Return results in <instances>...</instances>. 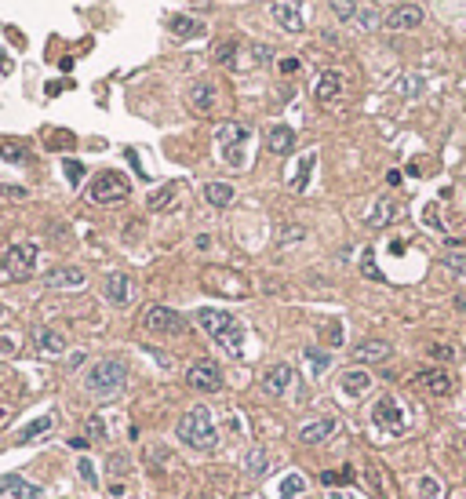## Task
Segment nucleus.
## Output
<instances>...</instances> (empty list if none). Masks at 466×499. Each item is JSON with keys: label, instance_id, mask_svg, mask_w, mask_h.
I'll return each instance as SVG.
<instances>
[{"label": "nucleus", "instance_id": "f257e3e1", "mask_svg": "<svg viewBox=\"0 0 466 499\" xmlns=\"http://www.w3.org/2000/svg\"><path fill=\"white\" fill-rule=\"evenodd\" d=\"M175 438L182 445L197 448V452H215L219 448V426H215V419H211V412L204 409V404H197V409H190L179 419Z\"/></svg>", "mask_w": 466, "mask_h": 499}, {"label": "nucleus", "instance_id": "f03ea898", "mask_svg": "<svg viewBox=\"0 0 466 499\" xmlns=\"http://www.w3.org/2000/svg\"><path fill=\"white\" fill-rule=\"evenodd\" d=\"M124 383H128V364H124L120 357H102L88 368V376H84V390L91 397H110L117 394Z\"/></svg>", "mask_w": 466, "mask_h": 499}, {"label": "nucleus", "instance_id": "7ed1b4c3", "mask_svg": "<svg viewBox=\"0 0 466 499\" xmlns=\"http://www.w3.org/2000/svg\"><path fill=\"white\" fill-rule=\"evenodd\" d=\"M197 325H201L215 342H219L223 350L240 354L244 328H240V321H233V314H226V310H197Z\"/></svg>", "mask_w": 466, "mask_h": 499}, {"label": "nucleus", "instance_id": "20e7f679", "mask_svg": "<svg viewBox=\"0 0 466 499\" xmlns=\"http://www.w3.org/2000/svg\"><path fill=\"white\" fill-rule=\"evenodd\" d=\"M88 194H91L95 204H117V201H124L132 194V182H128V175H120V172L110 168V172H99L95 179H91Z\"/></svg>", "mask_w": 466, "mask_h": 499}, {"label": "nucleus", "instance_id": "39448f33", "mask_svg": "<svg viewBox=\"0 0 466 499\" xmlns=\"http://www.w3.org/2000/svg\"><path fill=\"white\" fill-rule=\"evenodd\" d=\"M142 328L149 335H182L186 332V321H182L179 310H171V306H146Z\"/></svg>", "mask_w": 466, "mask_h": 499}, {"label": "nucleus", "instance_id": "423d86ee", "mask_svg": "<svg viewBox=\"0 0 466 499\" xmlns=\"http://www.w3.org/2000/svg\"><path fill=\"white\" fill-rule=\"evenodd\" d=\"M371 419H376V426H383L386 434H393V438L408 430V416H405V409L397 404L393 394H383V397L376 401V409H371Z\"/></svg>", "mask_w": 466, "mask_h": 499}, {"label": "nucleus", "instance_id": "0eeeda50", "mask_svg": "<svg viewBox=\"0 0 466 499\" xmlns=\"http://www.w3.org/2000/svg\"><path fill=\"white\" fill-rule=\"evenodd\" d=\"M204 288L215 292V295H237V299H244L248 292H252V285L233 270H208L204 273Z\"/></svg>", "mask_w": 466, "mask_h": 499}, {"label": "nucleus", "instance_id": "6e6552de", "mask_svg": "<svg viewBox=\"0 0 466 499\" xmlns=\"http://www.w3.org/2000/svg\"><path fill=\"white\" fill-rule=\"evenodd\" d=\"M37 244H11L8 248V256H4V270H8V277H15V280H22V277H29L37 270Z\"/></svg>", "mask_w": 466, "mask_h": 499}, {"label": "nucleus", "instance_id": "1a4fd4ad", "mask_svg": "<svg viewBox=\"0 0 466 499\" xmlns=\"http://www.w3.org/2000/svg\"><path fill=\"white\" fill-rule=\"evenodd\" d=\"M186 383H190L194 390H201V394H219L223 390V368L215 361H197V364H190V372H186Z\"/></svg>", "mask_w": 466, "mask_h": 499}, {"label": "nucleus", "instance_id": "9d476101", "mask_svg": "<svg viewBox=\"0 0 466 499\" xmlns=\"http://www.w3.org/2000/svg\"><path fill=\"white\" fill-rule=\"evenodd\" d=\"M270 15L277 19V26L285 33H302L306 29V15H302V0H273Z\"/></svg>", "mask_w": 466, "mask_h": 499}, {"label": "nucleus", "instance_id": "9b49d317", "mask_svg": "<svg viewBox=\"0 0 466 499\" xmlns=\"http://www.w3.org/2000/svg\"><path fill=\"white\" fill-rule=\"evenodd\" d=\"M0 495H11V499H44V488L26 481L22 474H0Z\"/></svg>", "mask_w": 466, "mask_h": 499}, {"label": "nucleus", "instance_id": "f8f14e48", "mask_svg": "<svg viewBox=\"0 0 466 499\" xmlns=\"http://www.w3.org/2000/svg\"><path fill=\"white\" fill-rule=\"evenodd\" d=\"M335 430H339V419H335V416H321V419H314V423H302V426H299V441H302V445H324Z\"/></svg>", "mask_w": 466, "mask_h": 499}, {"label": "nucleus", "instance_id": "ddd939ff", "mask_svg": "<svg viewBox=\"0 0 466 499\" xmlns=\"http://www.w3.org/2000/svg\"><path fill=\"white\" fill-rule=\"evenodd\" d=\"M386 26L393 33H405V29H419L423 26V8L419 4H397L390 15H386Z\"/></svg>", "mask_w": 466, "mask_h": 499}, {"label": "nucleus", "instance_id": "4468645a", "mask_svg": "<svg viewBox=\"0 0 466 499\" xmlns=\"http://www.w3.org/2000/svg\"><path fill=\"white\" fill-rule=\"evenodd\" d=\"M343 73H339V70H324L317 80H314V99L324 106V103H335L339 95H343Z\"/></svg>", "mask_w": 466, "mask_h": 499}, {"label": "nucleus", "instance_id": "2eb2a0df", "mask_svg": "<svg viewBox=\"0 0 466 499\" xmlns=\"http://www.w3.org/2000/svg\"><path fill=\"white\" fill-rule=\"evenodd\" d=\"M84 280H88V273L80 266H55L44 273L48 288H84Z\"/></svg>", "mask_w": 466, "mask_h": 499}, {"label": "nucleus", "instance_id": "dca6fc26", "mask_svg": "<svg viewBox=\"0 0 466 499\" xmlns=\"http://www.w3.org/2000/svg\"><path fill=\"white\" fill-rule=\"evenodd\" d=\"M292 387V364H270L266 372H263V390L270 394V397H281L285 390Z\"/></svg>", "mask_w": 466, "mask_h": 499}, {"label": "nucleus", "instance_id": "f3484780", "mask_svg": "<svg viewBox=\"0 0 466 499\" xmlns=\"http://www.w3.org/2000/svg\"><path fill=\"white\" fill-rule=\"evenodd\" d=\"M190 110L194 113H201V117H208L211 110H215V84L211 80H197V84H190Z\"/></svg>", "mask_w": 466, "mask_h": 499}, {"label": "nucleus", "instance_id": "a211bd4d", "mask_svg": "<svg viewBox=\"0 0 466 499\" xmlns=\"http://www.w3.org/2000/svg\"><path fill=\"white\" fill-rule=\"evenodd\" d=\"M106 299L113 303V306H128L132 303V277L128 273H110L106 277Z\"/></svg>", "mask_w": 466, "mask_h": 499}, {"label": "nucleus", "instance_id": "6ab92c4d", "mask_svg": "<svg viewBox=\"0 0 466 499\" xmlns=\"http://www.w3.org/2000/svg\"><path fill=\"white\" fill-rule=\"evenodd\" d=\"M415 387L438 394V397H448L452 394V376L441 372V368H430V372H419V376H415Z\"/></svg>", "mask_w": 466, "mask_h": 499}, {"label": "nucleus", "instance_id": "aec40b11", "mask_svg": "<svg viewBox=\"0 0 466 499\" xmlns=\"http://www.w3.org/2000/svg\"><path fill=\"white\" fill-rule=\"evenodd\" d=\"M393 347L386 339H364L354 347V361H390Z\"/></svg>", "mask_w": 466, "mask_h": 499}, {"label": "nucleus", "instance_id": "412c9836", "mask_svg": "<svg viewBox=\"0 0 466 499\" xmlns=\"http://www.w3.org/2000/svg\"><path fill=\"white\" fill-rule=\"evenodd\" d=\"M339 387H343V394L350 397V401H357V397H364L368 394V387H371V376L364 368H350V372H343V379H339Z\"/></svg>", "mask_w": 466, "mask_h": 499}, {"label": "nucleus", "instance_id": "4be33fe9", "mask_svg": "<svg viewBox=\"0 0 466 499\" xmlns=\"http://www.w3.org/2000/svg\"><path fill=\"white\" fill-rule=\"evenodd\" d=\"M51 426H55V416H37L33 423H26V426L15 434V445H29V441L44 438V434H51Z\"/></svg>", "mask_w": 466, "mask_h": 499}, {"label": "nucleus", "instance_id": "5701e85b", "mask_svg": "<svg viewBox=\"0 0 466 499\" xmlns=\"http://www.w3.org/2000/svg\"><path fill=\"white\" fill-rule=\"evenodd\" d=\"M292 146H295V132L288 124H273L270 135H266V149L270 153H292Z\"/></svg>", "mask_w": 466, "mask_h": 499}, {"label": "nucleus", "instance_id": "b1692460", "mask_svg": "<svg viewBox=\"0 0 466 499\" xmlns=\"http://www.w3.org/2000/svg\"><path fill=\"white\" fill-rule=\"evenodd\" d=\"M204 201L211 208H230L233 204V186L230 182H204Z\"/></svg>", "mask_w": 466, "mask_h": 499}, {"label": "nucleus", "instance_id": "393cba45", "mask_svg": "<svg viewBox=\"0 0 466 499\" xmlns=\"http://www.w3.org/2000/svg\"><path fill=\"white\" fill-rule=\"evenodd\" d=\"M248 135H252V132H248L244 124H223V128L215 132V139L223 142V149H237V146H244Z\"/></svg>", "mask_w": 466, "mask_h": 499}, {"label": "nucleus", "instance_id": "a878e982", "mask_svg": "<svg viewBox=\"0 0 466 499\" xmlns=\"http://www.w3.org/2000/svg\"><path fill=\"white\" fill-rule=\"evenodd\" d=\"M37 347L44 354H66V335L58 328H37Z\"/></svg>", "mask_w": 466, "mask_h": 499}, {"label": "nucleus", "instance_id": "bb28decb", "mask_svg": "<svg viewBox=\"0 0 466 499\" xmlns=\"http://www.w3.org/2000/svg\"><path fill=\"white\" fill-rule=\"evenodd\" d=\"M266 466H270V456H266L263 445L248 448V456H244V471H248V474H252V478H263V474H266Z\"/></svg>", "mask_w": 466, "mask_h": 499}, {"label": "nucleus", "instance_id": "cd10ccee", "mask_svg": "<svg viewBox=\"0 0 466 499\" xmlns=\"http://www.w3.org/2000/svg\"><path fill=\"white\" fill-rule=\"evenodd\" d=\"M415 492H419V499H445V485H441L438 474H423Z\"/></svg>", "mask_w": 466, "mask_h": 499}, {"label": "nucleus", "instance_id": "c85d7f7f", "mask_svg": "<svg viewBox=\"0 0 466 499\" xmlns=\"http://www.w3.org/2000/svg\"><path fill=\"white\" fill-rule=\"evenodd\" d=\"M368 481H371V488H376V492H383V499H397V492H393V485H390V478H386L383 466L371 463V466H368Z\"/></svg>", "mask_w": 466, "mask_h": 499}, {"label": "nucleus", "instance_id": "c756f323", "mask_svg": "<svg viewBox=\"0 0 466 499\" xmlns=\"http://www.w3.org/2000/svg\"><path fill=\"white\" fill-rule=\"evenodd\" d=\"M237 51H240V44H237L233 37H226V41H219V48H215V62H219V66H230V70H233Z\"/></svg>", "mask_w": 466, "mask_h": 499}, {"label": "nucleus", "instance_id": "7c9ffc66", "mask_svg": "<svg viewBox=\"0 0 466 499\" xmlns=\"http://www.w3.org/2000/svg\"><path fill=\"white\" fill-rule=\"evenodd\" d=\"M171 33H175V37H197V33H201V22L190 19V15H175V19H171Z\"/></svg>", "mask_w": 466, "mask_h": 499}, {"label": "nucleus", "instance_id": "2f4dec72", "mask_svg": "<svg viewBox=\"0 0 466 499\" xmlns=\"http://www.w3.org/2000/svg\"><path fill=\"white\" fill-rule=\"evenodd\" d=\"M175 201V182H168V186H161L157 194H149V201H146V208L149 211H161V208H168Z\"/></svg>", "mask_w": 466, "mask_h": 499}, {"label": "nucleus", "instance_id": "473e14b6", "mask_svg": "<svg viewBox=\"0 0 466 499\" xmlns=\"http://www.w3.org/2000/svg\"><path fill=\"white\" fill-rule=\"evenodd\" d=\"M441 266L452 270L455 277H466V252H459V248H452V252L441 256Z\"/></svg>", "mask_w": 466, "mask_h": 499}, {"label": "nucleus", "instance_id": "72a5a7b5", "mask_svg": "<svg viewBox=\"0 0 466 499\" xmlns=\"http://www.w3.org/2000/svg\"><path fill=\"white\" fill-rule=\"evenodd\" d=\"M314 161H317L314 153H306V157L299 161V175H295V182H292V190H295V194L306 190V179H309V172H314Z\"/></svg>", "mask_w": 466, "mask_h": 499}, {"label": "nucleus", "instance_id": "f704fd0d", "mask_svg": "<svg viewBox=\"0 0 466 499\" xmlns=\"http://www.w3.org/2000/svg\"><path fill=\"white\" fill-rule=\"evenodd\" d=\"M397 215V208H393V201H383V204H376V211H371V219H368V226H386L390 219Z\"/></svg>", "mask_w": 466, "mask_h": 499}, {"label": "nucleus", "instance_id": "c9c22d12", "mask_svg": "<svg viewBox=\"0 0 466 499\" xmlns=\"http://www.w3.org/2000/svg\"><path fill=\"white\" fill-rule=\"evenodd\" d=\"M302 357H306V364H309V372H314V376H317V372H324V368L332 364V357H328L324 350H317V347H309Z\"/></svg>", "mask_w": 466, "mask_h": 499}, {"label": "nucleus", "instance_id": "e433bc0d", "mask_svg": "<svg viewBox=\"0 0 466 499\" xmlns=\"http://www.w3.org/2000/svg\"><path fill=\"white\" fill-rule=\"evenodd\" d=\"M0 157L11 161V164H22L26 161V146L22 142H0Z\"/></svg>", "mask_w": 466, "mask_h": 499}, {"label": "nucleus", "instance_id": "4c0bfd02", "mask_svg": "<svg viewBox=\"0 0 466 499\" xmlns=\"http://www.w3.org/2000/svg\"><path fill=\"white\" fill-rule=\"evenodd\" d=\"M328 4H332V11H335V19H354L357 15V0H328Z\"/></svg>", "mask_w": 466, "mask_h": 499}, {"label": "nucleus", "instance_id": "58836bf2", "mask_svg": "<svg viewBox=\"0 0 466 499\" xmlns=\"http://www.w3.org/2000/svg\"><path fill=\"white\" fill-rule=\"evenodd\" d=\"M321 335H324L328 347H343V325H339V321H328V325L321 328Z\"/></svg>", "mask_w": 466, "mask_h": 499}, {"label": "nucleus", "instance_id": "ea45409f", "mask_svg": "<svg viewBox=\"0 0 466 499\" xmlns=\"http://www.w3.org/2000/svg\"><path fill=\"white\" fill-rule=\"evenodd\" d=\"M306 492V481L299 478V474H292L285 485H281V499H292V495H302Z\"/></svg>", "mask_w": 466, "mask_h": 499}, {"label": "nucleus", "instance_id": "a19ab883", "mask_svg": "<svg viewBox=\"0 0 466 499\" xmlns=\"http://www.w3.org/2000/svg\"><path fill=\"white\" fill-rule=\"evenodd\" d=\"M430 357L441 361V364H448V361H455V347H448V342H433V347H430Z\"/></svg>", "mask_w": 466, "mask_h": 499}, {"label": "nucleus", "instance_id": "79ce46f5", "mask_svg": "<svg viewBox=\"0 0 466 499\" xmlns=\"http://www.w3.org/2000/svg\"><path fill=\"white\" fill-rule=\"evenodd\" d=\"M321 481L324 485H354V471H328V474H321Z\"/></svg>", "mask_w": 466, "mask_h": 499}, {"label": "nucleus", "instance_id": "37998d69", "mask_svg": "<svg viewBox=\"0 0 466 499\" xmlns=\"http://www.w3.org/2000/svg\"><path fill=\"white\" fill-rule=\"evenodd\" d=\"M84 430H88L91 441H102V438H106V423H102L99 416H88V426H84Z\"/></svg>", "mask_w": 466, "mask_h": 499}, {"label": "nucleus", "instance_id": "c03bdc74", "mask_svg": "<svg viewBox=\"0 0 466 499\" xmlns=\"http://www.w3.org/2000/svg\"><path fill=\"white\" fill-rule=\"evenodd\" d=\"M299 66H302V62H299L295 55H288V58H277V70H281L285 77H292V73H299Z\"/></svg>", "mask_w": 466, "mask_h": 499}, {"label": "nucleus", "instance_id": "a18cd8bd", "mask_svg": "<svg viewBox=\"0 0 466 499\" xmlns=\"http://www.w3.org/2000/svg\"><path fill=\"white\" fill-rule=\"evenodd\" d=\"M77 474L88 481V485H99V474H95V466H91L88 459H80V466H77Z\"/></svg>", "mask_w": 466, "mask_h": 499}, {"label": "nucleus", "instance_id": "49530a36", "mask_svg": "<svg viewBox=\"0 0 466 499\" xmlns=\"http://www.w3.org/2000/svg\"><path fill=\"white\" fill-rule=\"evenodd\" d=\"M62 168H66V179H70V182H80V179H84V164H80V161H66Z\"/></svg>", "mask_w": 466, "mask_h": 499}, {"label": "nucleus", "instance_id": "de8ad7c7", "mask_svg": "<svg viewBox=\"0 0 466 499\" xmlns=\"http://www.w3.org/2000/svg\"><path fill=\"white\" fill-rule=\"evenodd\" d=\"M361 270H364V277H371V280H376V277H379V270H376V263H371V252H364V263H361Z\"/></svg>", "mask_w": 466, "mask_h": 499}, {"label": "nucleus", "instance_id": "09e8293b", "mask_svg": "<svg viewBox=\"0 0 466 499\" xmlns=\"http://www.w3.org/2000/svg\"><path fill=\"white\" fill-rule=\"evenodd\" d=\"M255 58H259V62H270V58H273V51L263 44V48H255Z\"/></svg>", "mask_w": 466, "mask_h": 499}, {"label": "nucleus", "instance_id": "8fccbe9b", "mask_svg": "<svg viewBox=\"0 0 466 499\" xmlns=\"http://www.w3.org/2000/svg\"><path fill=\"white\" fill-rule=\"evenodd\" d=\"M70 445H73V448H77V452H84V448H88V438H73V441H70Z\"/></svg>", "mask_w": 466, "mask_h": 499}, {"label": "nucleus", "instance_id": "3c124183", "mask_svg": "<svg viewBox=\"0 0 466 499\" xmlns=\"http://www.w3.org/2000/svg\"><path fill=\"white\" fill-rule=\"evenodd\" d=\"M455 310H459V314H466V295H455Z\"/></svg>", "mask_w": 466, "mask_h": 499}, {"label": "nucleus", "instance_id": "603ef678", "mask_svg": "<svg viewBox=\"0 0 466 499\" xmlns=\"http://www.w3.org/2000/svg\"><path fill=\"white\" fill-rule=\"evenodd\" d=\"M0 350H15V342L11 339H0Z\"/></svg>", "mask_w": 466, "mask_h": 499}, {"label": "nucleus", "instance_id": "864d4df0", "mask_svg": "<svg viewBox=\"0 0 466 499\" xmlns=\"http://www.w3.org/2000/svg\"><path fill=\"white\" fill-rule=\"evenodd\" d=\"M328 499H346V495H343V492H332V495H328Z\"/></svg>", "mask_w": 466, "mask_h": 499}, {"label": "nucleus", "instance_id": "5fc2aeb1", "mask_svg": "<svg viewBox=\"0 0 466 499\" xmlns=\"http://www.w3.org/2000/svg\"><path fill=\"white\" fill-rule=\"evenodd\" d=\"M4 423H8V419H4V409H0V426H4Z\"/></svg>", "mask_w": 466, "mask_h": 499}, {"label": "nucleus", "instance_id": "6e6d98bb", "mask_svg": "<svg viewBox=\"0 0 466 499\" xmlns=\"http://www.w3.org/2000/svg\"><path fill=\"white\" fill-rule=\"evenodd\" d=\"M0 321H4V306H0Z\"/></svg>", "mask_w": 466, "mask_h": 499}]
</instances>
